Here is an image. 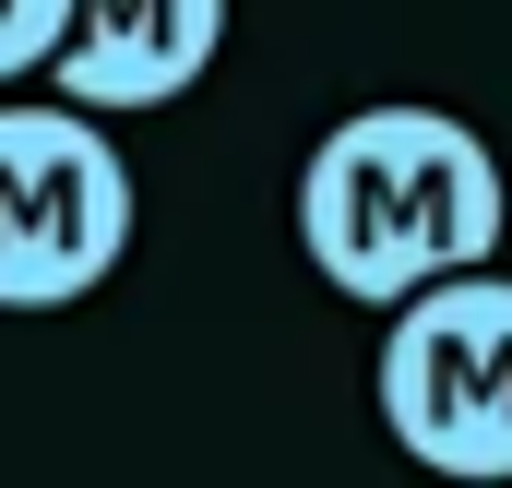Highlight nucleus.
<instances>
[{
    "label": "nucleus",
    "instance_id": "nucleus-1",
    "mask_svg": "<svg viewBox=\"0 0 512 488\" xmlns=\"http://www.w3.org/2000/svg\"><path fill=\"white\" fill-rule=\"evenodd\" d=\"M501 227H512L501 155L453 108H358L298 167V250L358 310H405L453 274H489Z\"/></svg>",
    "mask_w": 512,
    "mask_h": 488
},
{
    "label": "nucleus",
    "instance_id": "nucleus-2",
    "mask_svg": "<svg viewBox=\"0 0 512 488\" xmlns=\"http://www.w3.org/2000/svg\"><path fill=\"white\" fill-rule=\"evenodd\" d=\"M131 250V167L84 108L0 96V310H72Z\"/></svg>",
    "mask_w": 512,
    "mask_h": 488
},
{
    "label": "nucleus",
    "instance_id": "nucleus-3",
    "mask_svg": "<svg viewBox=\"0 0 512 488\" xmlns=\"http://www.w3.org/2000/svg\"><path fill=\"white\" fill-rule=\"evenodd\" d=\"M382 429L453 488H512V274H453L393 310Z\"/></svg>",
    "mask_w": 512,
    "mask_h": 488
},
{
    "label": "nucleus",
    "instance_id": "nucleus-4",
    "mask_svg": "<svg viewBox=\"0 0 512 488\" xmlns=\"http://www.w3.org/2000/svg\"><path fill=\"white\" fill-rule=\"evenodd\" d=\"M227 48V0H84L72 48L48 60L60 108L108 120V108H179Z\"/></svg>",
    "mask_w": 512,
    "mask_h": 488
},
{
    "label": "nucleus",
    "instance_id": "nucleus-5",
    "mask_svg": "<svg viewBox=\"0 0 512 488\" xmlns=\"http://www.w3.org/2000/svg\"><path fill=\"white\" fill-rule=\"evenodd\" d=\"M72 12H84V0H0V84L48 72V60L72 48Z\"/></svg>",
    "mask_w": 512,
    "mask_h": 488
}]
</instances>
